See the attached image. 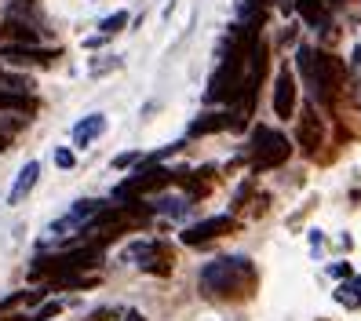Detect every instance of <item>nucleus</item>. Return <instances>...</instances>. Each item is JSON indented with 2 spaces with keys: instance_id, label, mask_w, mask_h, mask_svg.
<instances>
[{
  "instance_id": "1",
  "label": "nucleus",
  "mask_w": 361,
  "mask_h": 321,
  "mask_svg": "<svg viewBox=\"0 0 361 321\" xmlns=\"http://www.w3.org/2000/svg\"><path fill=\"white\" fill-rule=\"evenodd\" d=\"M252 285H256V267L245 255H223V260H212L201 270L204 296H216V299H245Z\"/></svg>"
},
{
  "instance_id": "2",
  "label": "nucleus",
  "mask_w": 361,
  "mask_h": 321,
  "mask_svg": "<svg viewBox=\"0 0 361 321\" xmlns=\"http://www.w3.org/2000/svg\"><path fill=\"white\" fill-rule=\"evenodd\" d=\"M295 70L303 73L310 95L322 99V102H332V99L339 95V88H343V80H347V70H343V62H339L336 55L314 52V48H307V44L295 52Z\"/></svg>"
},
{
  "instance_id": "3",
  "label": "nucleus",
  "mask_w": 361,
  "mask_h": 321,
  "mask_svg": "<svg viewBox=\"0 0 361 321\" xmlns=\"http://www.w3.org/2000/svg\"><path fill=\"white\" fill-rule=\"evenodd\" d=\"M288 154H292V146L281 132H274V128H256V132H252V168H256V172L285 164Z\"/></svg>"
},
{
  "instance_id": "4",
  "label": "nucleus",
  "mask_w": 361,
  "mask_h": 321,
  "mask_svg": "<svg viewBox=\"0 0 361 321\" xmlns=\"http://www.w3.org/2000/svg\"><path fill=\"white\" fill-rule=\"evenodd\" d=\"M124 260H135L146 274H172V267H176V260H172V252H168V245H161V241H135V245H128L124 248Z\"/></svg>"
},
{
  "instance_id": "5",
  "label": "nucleus",
  "mask_w": 361,
  "mask_h": 321,
  "mask_svg": "<svg viewBox=\"0 0 361 321\" xmlns=\"http://www.w3.org/2000/svg\"><path fill=\"white\" fill-rule=\"evenodd\" d=\"M164 183H172V172L150 161L146 168H139L135 176H128V179H124V183L114 190V198H117V201H132L135 194H146V190H161Z\"/></svg>"
},
{
  "instance_id": "6",
  "label": "nucleus",
  "mask_w": 361,
  "mask_h": 321,
  "mask_svg": "<svg viewBox=\"0 0 361 321\" xmlns=\"http://www.w3.org/2000/svg\"><path fill=\"white\" fill-rule=\"evenodd\" d=\"M230 230H233V216H212L204 223L186 226L183 230V245H208V241L223 238V234H230Z\"/></svg>"
},
{
  "instance_id": "7",
  "label": "nucleus",
  "mask_w": 361,
  "mask_h": 321,
  "mask_svg": "<svg viewBox=\"0 0 361 321\" xmlns=\"http://www.w3.org/2000/svg\"><path fill=\"white\" fill-rule=\"evenodd\" d=\"M274 114L281 121H288L295 114V80H292V70H281L278 80H274Z\"/></svg>"
},
{
  "instance_id": "8",
  "label": "nucleus",
  "mask_w": 361,
  "mask_h": 321,
  "mask_svg": "<svg viewBox=\"0 0 361 321\" xmlns=\"http://www.w3.org/2000/svg\"><path fill=\"white\" fill-rule=\"evenodd\" d=\"M300 146L307 150V154H314L317 146H322V139H325V124H322V117L314 114V106H303V117H300Z\"/></svg>"
},
{
  "instance_id": "9",
  "label": "nucleus",
  "mask_w": 361,
  "mask_h": 321,
  "mask_svg": "<svg viewBox=\"0 0 361 321\" xmlns=\"http://www.w3.org/2000/svg\"><path fill=\"white\" fill-rule=\"evenodd\" d=\"M37 179H40V164H37V161L23 164V172L15 176V186H11V194H8V205H23L26 194L37 186Z\"/></svg>"
},
{
  "instance_id": "10",
  "label": "nucleus",
  "mask_w": 361,
  "mask_h": 321,
  "mask_svg": "<svg viewBox=\"0 0 361 321\" xmlns=\"http://www.w3.org/2000/svg\"><path fill=\"white\" fill-rule=\"evenodd\" d=\"M102 132H106V117H102V114H92V117H84V121L73 128V143H77V146H88V143H95Z\"/></svg>"
},
{
  "instance_id": "11",
  "label": "nucleus",
  "mask_w": 361,
  "mask_h": 321,
  "mask_svg": "<svg viewBox=\"0 0 361 321\" xmlns=\"http://www.w3.org/2000/svg\"><path fill=\"white\" fill-rule=\"evenodd\" d=\"M230 114H204L197 117L194 124H190V135H212V132H223V128H230Z\"/></svg>"
},
{
  "instance_id": "12",
  "label": "nucleus",
  "mask_w": 361,
  "mask_h": 321,
  "mask_svg": "<svg viewBox=\"0 0 361 321\" xmlns=\"http://www.w3.org/2000/svg\"><path fill=\"white\" fill-rule=\"evenodd\" d=\"M0 92L30 95V92H33V77H26V73H8V70H0Z\"/></svg>"
},
{
  "instance_id": "13",
  "label": "nucleus",
  "mask_w": 361,
  "mask_h": 321,
  "mask_svg": "<svg viewBox=\"0 0 361 321\" xmlns=\"http://www.w3.org/2000/svg\"><path fill=\"white\" fill-rule=\"evenodd\" d=\"M336 303H343V307H361V277H347L343 285L336 289Z\"/></svg>"
},
{
  "instance_id": "14",
  "label": "nucleus",
  "mask_w": 361,
  "mask_h": 321,
  "mask_svg": "<svg viewBox=\"0 0 361 321\" xmlns=\"http://www.w3.org/2000/svg\"><path fill=\"white\" fill-rule=\"evenodd\" d=\"M186 208H190L186 198H161L157 205H150V212H161V216H172V219L186 216Z\"/></svg>"
},
{
  "instance_id": "15",
  "label": "nucleus",
  "mask_w": 361,
  "mask_h": 321,
  "mask_svg": "<svg viewBox=\"0 0 361 321\" xmlns=\"http://www.w3.org/2000/svg\"><path fill=\"white\" fill-rule=\"evenodd\" d=\"M295 8L303 11V18L310 26H325V8H322V0H295Z\"/></svg>"
},
{
  "instance_id": "16",
  "label": "nucleus",
  "mask_w": 361,
  "mask_h": 321,
  "mask_svg": "<svg viewBox=\"0 0 361 321\" xmlns=\"http://www.w3.org/2000/svg\"><path fill=\"white\" fill-rule=\"evenodd\" d=\"M0 110L30 114V110H33V99H30V95H15V92H0Z\"/></svg>"
},
{
  "instance_id": "17",
  "label": "nucleus",
  "mask_w": 361,
  "mask_h": 321,
  "mask_svg": "<svg viewBox=\"0 0 361 321\" xmlns=\"http://www.w3.org/2000/svg\"><path fill=\"white\" fill-rule=\"evenodd\" d=\"M124 26H128V11H114V15H106L102 23H99L102 37H114V33H121Z\"/></svg>"
},
{
  "instance_id": "18",
  "label": "nucleus",
  "mask_w": 361,
  "mask_h": 321,
  "mask_svg": "<svg viewBox=\"0 0 361 321\" xmlns=\"http://www.w3.org/2000/svg\"><path fill=\"white\" fill-rule=\"evenodd\" d=\"M142 161V154H117L114 157V168H132V164H139Z\"/></svg>"
},
{
  "instance_id": "19",
  "label": "nucleus",
  "mask_w": 361,
  "mask_h": 321,
  "mask_svg": "<svg viewBox=\"0 0 361 321\" xmlns=\"http://www.w3.org/2000/svg\"><path fill=\"white\" fill-rule=\"evenodd\" d=\"M59 310H62V303H44V307H40L30 321H48V317H51V314H59Z\"/></svg>"
},
{
  "instance_id": "20",
  "label": "nucleus",
  "mask_w": 361,
  "mask_h": 321,
  "mask_svg": "<svg viewBox=\"0 0 361 321\" xmlns=\"http://www.w3.org/2000/svg\"><path fill=\"white\" fill-rule=\"evenodd\" d=\"M55 164L59 168H73V154L70 150H55Z\"/></svg>"
},
{
  "instance_id": "21",
  "label": "nucleus",
  "mask_w": 361,
  "mask_h": 321,
  "mask_svg": "<svg viewBox=\"0 0 361 321\" xmlns=\"http://www.w3.org/2000/svg\"><path fill=\"white\" fill-rule=\"evenodd\" d=\"M332 274H336V277H350V267H347V263H332Z\"/></svg>"
},
{
  "instance_id": "22",
  "label": "nucleus",
  "mask_w": 361,
  "mask_h": 321,
  "mask_svg": "<svg viewBox=\"0 0 361 321\" xmlns=\"http://www.w3.org/2000/svg\"><path fill=\"white\" fill-rule=\"evenodd\" d=\"M124 321H142V314L139 310H128V314H124Z\"/></svg>"
},
{
  "instance_id": "23",
  "label": "nucleus",
  "mask_w": 361,
  "mask_h": 321,
  "mask_svg": "<svg viewBox=\"0 0 361 321\" xmlns=\"http://www.w3.org/2000/svg\"><path fill=\"white\" fill-rule=\"evenodd\" d=\"M0 150H8V135L4 132H0Z\"/></svg>"
},
{
  "instance_id": "24",
  "label": "nucleus",
  "mask_w": 361,
  "mask_h": 321,
  "mask_svg": "<svg viewBox=\"0 0 361 321\" xmlns=\"http://www.w3.org/2000/svg\"><path fill=\"white\" fill-rule=\"evenodd\" d=\"M4 321H26V317H4Z\"/></svg>"
}]
</instances>
